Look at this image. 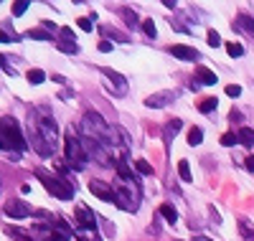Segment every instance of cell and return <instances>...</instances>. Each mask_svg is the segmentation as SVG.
<instances>
[{"mask_svg": "<svg viewBox=\"0 0 254 241\" xmlns=\"http://www.w3.org/2000/svg\"><path fill=\"white\" fill-rule=\"evenodd\" d=\"M28 137L38 155H44V158L54 155L56 142H59V127L46 109H36V112L28 115Z\"/></svg>", "mask_w": 254, "mask_h": 241, "instance_id": "6da1fadb", "label": "cell"}, {"mask_svg": "<svg viewBox=\"0 0 254 241\" xmlns=\"http://www.w3.org/2000/svg\"><path fill=\"white\" fill-rule=\"evenodd\" d=\"M0 145H3L8 152L13 150L15 158L28 147L23 132H20V127H18V122H15L13 117H3V120H0Z\"/></svg>", "mask_w": 254, "mask_h": 241, "instance_id": "7a4b0ae2", "label": "cell"}, {"mask_svg": "<svg viewBox=\"0 0 254 241\" xmlns=\"http://www.w3.org/2000/svg\"><path fill=\"white\" fill-rule=\"evenodd\" d=\"M64 155H66V163H69L71 170H84L87 163H89L87 152H84V147H81V137L76 135L74 127H69L66 135H64Z\"/></svg>", "mask_w": 254, "mask_h": 241, "instance_id": "3957f363", "label": "cell"}, {"mask_svg": "<svg viewBox=\"0 0 254 241\" xmlns=\"http://www.w3.org/2000/svg\"><path fill=\"white\" fill-rule=\"evenodd\" d=\"M115 206L127 213H135L140 208V185L135 181H117L115 183Z\"/></svg>", "mask_w": 254, "mask_h": 241, "instance_id": "277c9868", "label": "cell"}, {"mask_svg": "<svg viewBox=\"0 0 254 241\" xmlns=\"http://www.w3.org/2000/svg\"><path fill=\"white\" fill-rule=\"evenodd\" d=\"M36 175L41 178V183H44V188L54 195V198H59V201H71L74 198V185L66 181V178H59V175H51V173H46V170H36Z\"/></svg>", "mask_w": 254, "mask_h": 241, "instance_id": "5b68a950", "label": "cell"}, {"mask_svg": "<svg viewBox=\"0 0 254 241\" xmlns=\"http://www.w3.org/2000/svg\"><path fill=\"white\" fill-rule=\"evenodd\" d=\"M99 71L107 76V84L112 86V92H115L117 97H125V94H127V81H125L122 74H117V71H112V69H107V66L99 69Z\"/></svg>", "mask_w": 254, "mask_h": 241, "instance_id": "8992f818", "label": "cell"}, {"mask_svg": "<svg viewBox=\"0 0 254 241\" xmlns=\"http://www.w3.org/2000/svg\"><path fill=\"white\" fill-rule=\"evenodd\" d=\"M5 213H8V218H28L31 216V206L26 201H20V198H10L5 203Z\"/></svg>", "mask_w": 254, "mask_h": 241, "instance_id": "52a82bcc", "label": "cell"}, {"mask_svg": "<svg viewBox=\"0 0 254 241\" xmlns=\"http://www.w3.org/2000/svg\"><path fill=\"white\" fill-rule=\"evenodd\" d=\"M89 190L97 195L99 201H104V203H115V188L107 185L104 181H92V183H89Z\"/></svg>", "mask_w": 254, "mask_h": 241, "instance_id": "ba28073f", "label": "cell"}, {"mask_svg": "<svg viewBox=\"0 0 254 241\" xmlns=\"http://www.w3.org/2000/svg\"><path fill=\"white\" fill-rule=\"evenodd\" d=\"M173 99H176L173 92H158V94H153V97L145 99V107H150V109H163V107H168V104H173Z\"/></svg>", "mask_w": 254, "mask_h": 241, "instance_id": "9c48e42d", "label": "cell"}, {"mask_svg": "<svg viewBox=\"0 0 254 241\" xmlns=\"http://www.w3.org/2000/svg\"><path fill=\"white\" fill-rule=\"evenodd\" d=\"M76 221L84 226V229H92L94 231V226H97V216H94V211H89L87 206H76Z\"/></svg>", "mask_w": 254, "mask_h": 241, "instance_id": "30bf717a", "label": "cell"}, {"mask_svg": "<svg viewBox=\"0 0 254 241\" xmlns=\"http://www.w3.org/2000/svg\"><path fill=\"white\" fill-rule=\"evenodd\" d=\"M171 54L181 61H196L201 54L196 49H190V46H181V43H176V46H171Z\"/></svg>", "mask_w": 254, "mask_h": 241, "instance_id": "8fae6325", "label": "cell"}, {"mask_svg": "<svg viewBox=\"0 0 254 241\" xmlns=\"http://www.w3.org/2000/svg\"><path fill=\"white\" fill-rule=\"evenodd\" d=\"M219 81V76L211 71V69H206V66H198V71H196V81L193 84H203V86H211V84H216Z\"/></svg>", "mask_w": 254, "mask_h": 241, "instance_id": "7c38bea8", "label": "cell"}, {"mask_svg": "<svg viewBox=\"0 0 254 241\" xmlns=\"http://www.w3.org/2000/svg\"><path fill=\"white\" fill-rule=\"evenodd\" d=\"M181 127H183V122H181V120H171V122H168V124L163 127V137H165V142H168V145H171V142H173V137L181 132Z\"/></svg>", "mask_w": 254, "mask_h": 241, "instance_id": "4fadbf2b", "label": "cell"}, {"mask_svg": "<svg viewBox=\"0 0 254 241\" xmlns=\"http://www.w3.org/2000/svg\"><path fill=\"white\" fill-rule=\"evenodd\" d=\"M237 140H239V145H244V147H252V145H254V129H249V127H242L239 132H237Z\"/></svg>", "mask_w": 254, "mask_h": 241, "instance_id": "5bb4252c", "label": "cell"}, {"mask_svg": "<svg viewBox=\"0 0 254 241\" xmlns=\"http://www.w3.org/2000/svg\"><path fill=\"white\" fill-rule=\"evenodd\" d=\"M237 26H239L242 31H247L249 36H254V18H252V15H247V13H242V15L237 18Z\"/></svg>", "mask_w": 254, "mask_h": 241, "instance_id": "9a60e30c", "label": "cell"}, {"mask_svg": "<svg viewBox=\"0 0 254 241\" xmlns=\"http://www.w3.org/2000/svg\"><path fill=\"white\" fill-rule=\"evenodd\" d=\"M160 216L165 218L168 224H176V221H178V211H176L171 203H163V206H160Z\"/></svg>", "mask_w": 254, "mask_h": 241, "instance_id": "2e32d148", "label": "cell"}, {"mask_svg": "<svg viewBox=\"0 0 254 241\" xmlns=\"http://www.w3.org/2000/svg\"><path fill=\"white\" fill-rule=\"evenodd\" d=\"M239 234L244 241H254V226L247 221V218H239Z\"/></svg>", "mask_w": 254, "mask_h": 241, "instance_id": "e0dca14e", "label": "cell"}, {"mask_svg": "<svg viewBox=\"0 0 254 241\" xmlns=\"http://www.w3.org/2000/svg\"><path fill=\"white\" fill-rule=\"evenodd\" d=\"M216 107H219V99H216V97H208V99H203V102L198 104V112L208 115V112H214Z\"/></svg>", "mask_w": 254, "mask_h": 241, "instance_id": "ac0fdd59", "label": "cell"}, {"mask_svg": "<svg viewBox=\"0 0 254 241\" xmlns=\"http://www.w3.org/2000/svg\"><path fill=\"white\" fill-rule=\"evenodd\" d=\"M203 140V129L201 127H190V132H188V145L193 147V145H201Z\"/></svg>", "mask_w": 254, "mask_h": 241, "instance_id": "d6986e66", "label": "cell"}, {"mask_svg": "<svg viewBox=\"0 0 254 241\" xmlns=\"http://www.w3.org/2000/svg\"><path fill=\"white\" fill-rule=\"evenodd\" d=\"M102 33L107 36V38H112V41H117V43H127V41H130L125 33H120V31H115V28H102Z\"/></svg>", "mask_w": 254, "mask_h": 241, "instance_id": "ffe728a7", "label": "cell"}, {"mask_svg": "<svg viewBox=\"0 0 254 241\" xmlns=\"http://www.w3.org/2000/svg\"><path fill=\"white\" fill-rule=\"evenodd\" d=\"M59 49L64 51V54H79V46L74 41H64V38H59Z\"/></svg>", "mask_w": 254, "mask_h": 241, "instance_id": "44dd1931", "label": "cell"}, {"mask_svg": "<svg viewBox=\"0 0 254 241\" xmlns=\"http://www.w3.org/2000/svg\"><path fill=\"white\" fill-rule=\"evenodd\" d=\"M226 51H229V56H234V59H239V56H244V46L242 43H226Z\"/></svg>", "mask_w": 254, "mask_h": 241, "instance_id": "7402d4cb", "label": "cell"}, {"mask_svg": "<svg viewBox=\"0 0 254 241\" xmlns=\"http://www.w3.org/2000/svg\"><path fill=\"white\" fill-rule=\"evenodd\" d=\"M28 81H31V84H44V81H46V74L41 71V69H31V71H28Z\"/></svg>", "mask_w": 254, "mask_h": 241, "instance_id": "603a6c76", "label": "cell"}, {"mask_svg": "<svg viewBox=\"0 0 254 241\" xmlns=\"http://www.w3.org/2000/svg\"><path fill=\"white\" fill-rule=\"evenodd\" d=\"M10 41L15 43V41H20V36H18L15 31H10V33H8L5 28H0V43H10Z\"/></svg>", "mask_w": 254, "mask_h": 241, "instance_id": "cb8c5ba5", "label": "cell"}, {"mask_svg": "<svg viewBox=\"0 0 254 241\" xmlns=\"http://www.w3.org/2000/svg\"><path fill=\"white\" fill-rule=\"evenodd\" d=\"M135 170H137L140 175H153V165L145 163V160H135Z\"/></svg>", "mask_w": 254, "mask_h": 241, "instance_id": "d4e9b609", "label": "cell"}, {"mask_svg": "<svg viewBox=\"0 0 254 241\" xmlns=\"http://www.w3.org/2000/svg\"><path fill=\"white\" fill-rule=\"evenodd\" d=\"M26 36H31V38H36V41H51V33H46L44 28H36V31H28Z\"/></svg>", "mask_w": 254, "mask_h": 241, "instance_id": "484cf974", "label": "cell"}, {"mask_svg": "<svg viewBox=\"0 0 254 241\" xmlns=\"http://www.w3.org/2000/svg\"><path fill=\"white\" fill-rule=\"evenodd\" d=\"M178 175H181V181H186V183L190 181V168H188V163H186V160H181V163H178Z\"/></svg>", "mask_w": 254, "mask_h": 241, "instance_id": "4316f807", "label": "cell"}, {"mask_svg": "<svg viewBox=\"0 0 254 241\" xmlns=\"http://www.w3.org/2000/svg\"><path fill=\"white\" fill-rule=\"evenodd\" d=\"M142 31H145V36L147 38H155V23H153V20H142Z\"/></svg>", "mask_w": 254, "mask_h": 241, "instance_id": "83f0119b", "label": "cell"}, {"mask_svg": "<svg viewBox=\"0 0 254 241\" xmlns=\"http://www.w3.org/2000/svg\"><path fill=\"white\" fill-rule=\"evenodd\" d=\"M28 5H31L28 0H18V3L13 5V15H23V13L28 10Z\"/></svg>", "mask_w": 254, "mask_h": 241, "instance_id": "f1b7e54d", "label": "cell"}, {"mask_svg": "<svg viewBox=\"0 0 254 241\" xmlns=\"http://www.w3.org/2000/svg\"><path fill=\"white\" fill-rule=\"evenodd\" d=\"M8 234H10L15 241H33V239H31L26 231H18V229H8Z\"/></svg>", "mask_w": 254, "mask_h": 241, "instance_id": "f546056e", "label": "cell"}, {"mask_svg": "<svg viewBox=\"0 0 254 241\" xmlns=\"http://www.w3.org/2000/svg\"><path fill=\"white\" fill-rule=\"evenodd\" d=\"M206 41H208V46H221V36L216 33V31H208V36H206Z\"/></svg>", "mask_w": 254, "mask_h": 241, "instance_id": "4dcf8cb0", "label": "cell"}, {"mask_svg": "<svg viewBox=\"0 0 254 241\" xmlns=\"http://www.w3.org/2000/svg\"><path fill=\"white\" fill-rule=\"evenodd\" d=\"M239 140H237V135L234 132H226V135H221V145L224 147H231V145H237Z\"/></svg>", "mask_w": 254, "mask_h": 241, "instance_id": "1f68e13d", "label": "cell"}, {"mask_svg": "<svg viewBox=\"0 0 254 241\" xmlns=\"http://www.w3.org/2000/svg\"><path fill=\"white\" fill-rule=\"evenodd\" d=\"M122 15H125V20H127L130 26H137V23H140V18H137V13H135V10H125Z\"/></svg>", "mask_w": 254, "mask_h": 241, "instance_id": "d6a6232c", "label": "cell"}, {"mask_svg": "<svg viewBox=\"0 0 254 241\" xmlns=\"http://www.w3.org/2000/svg\"><path fill=\"white\" fill-rule=\"evenodd\" d=\"M79 28L81 31H92L94 28V18H79Z\"/></svg>", "mask_w": 254, "mask_h": 241, "instance_id": "836d02e7", "label": "cell"}, {"mask_svg": "<svg viewBox=\"0 0 254 241\" xmlns=\"http://www.w3.org/2000/svg\"><path fill=\"white\" fill-rule=\"evenodd\" d=\"M242 94V86L239 84H229L226 86V97H239Z\"/></svg>", "mask_w": 254, "mask_h": 241, "instance_id": "e575fe53", "label": "cell"}, {"mask_svg": "<svg viewBox=\"0 0 254 241\" xmlns=\"http://www.w3.org/2000/svg\"><path fill=\"white\" fill-rule=\"evenodd\" d=\"M99 51H102V54H110V51H112V41H107V38L99 41Z\"/></svg>", "mask_w": 254, "mask_h": 241, "instance_id": "d590c367", "label": "cell"}, {"mask_svg": "<svg viewBox=\"0 0 254 241\" xmlns=\"http://www.w3.org/2000/svg\"><path fill=\"white\" fill-rule=\"evenodd\" d=\"M0 69H5V71H8L10 76H13V69H10V63H8V61L3 59V54H0Z\"/></svg>", "mask_w": 254, "mask_h": 241, "instance_id": "8d00e7d4", "label": "cell"}, {"mask_svg": "<svg viewBox=\"0 0 254 241\" xmlns=\"http://www.w3.org/2000/svg\"><path fill=\"white\" fill-rule=\"evenodd\" d=\"M229 120H231V122H242V115L237 112V109H231V112H229Z\"/></svg>", "mask_w": 254, "mask_h": 241, "instance_id": "74e56055", "label": "cell"}, {"mask_svg": "<svg viewBox=\"0 0 254 241\" xmlns=\"http://www.w3.org/2000/svg\"><path fill=\"white\" fill-rule=\"evenodd\" d=\"M244 165H247V170H249V173H254V155H249V158L244 160Z\"/></svg>", "mask_w": 254, "mask_h": 241, "instance_id": "f35d334b", "label": "cell"}, {"mask_svg": "<svg viewBox=\"0 0 254 241\" xmlns=\"http://www.w3.org/2000/svg\"><path fill=\"white\" fill-rule=\"evenodd\" d=\"M44 31H51V33H54V31H59V28L51 23V20H44Z\"/></svg>", "mask_w": 254, "mask_h": 241, "instance_id": "ab89813d", "label": "cell"}, {"mask_svg": "<svg viewBox=\"0 0 254 241\" xmlns=\"http://www.w3.org/2000/svg\"><path fill=\"white\" fill-rule=\"evenodd\" d=\"M193 241H208V239H206V236H198V239H193Z\"/></svg>", "mask_w": 254, "mask_h": 241, "instance_id": "60d3db41", "label": "cell"}]
</instances>
